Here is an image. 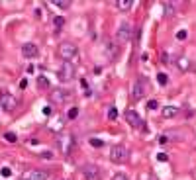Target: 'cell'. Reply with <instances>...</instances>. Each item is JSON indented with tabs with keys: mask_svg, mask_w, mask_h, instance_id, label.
I'll list each match as a JSON object with an SVG mask.
<instances>
[{
	"mask_svg": "<svg viewBox=\"0 0 196 180\" xmlns=\"http://www.w3.org/2000/svg\"><path fill=\"white\" fill-rule=\"evenodd\" d=\"M110 161L114 164H126L129 161V149L126 145H114L110 149Z\"/></svg>",
	"mask_w": 196,
	"mask_h": 180,
	"instance_id": "cell-1",
	"label": "cell"
},
{
	"mask_svg": "<svg viewBox=\"0 0 196 180\" xmlns=\"http://www.w3.org/2000/svg\"><path fill=\"white\" fill-rule=\"evenodd\" d=\"M147 92H149V82H147V78H145V76H139V78L133 82V86H132V98L137 102V100H141V98L147 96Z\"/></svg>",
	"mask_w": 196,
	"mask_h": 180,
	"instance_id": "cell-2",
	"label": "cell"
},
{
	"mask_svg": "<svg viewBox=\"0 0 196 180\" xmlns=\"http://www.w3.org/2000/svg\"><path fill=\"white\" fill-rule=\"evenodd\" d=\"M57 53H59V57L63 59V63H71L78 55V49H77V45H73V43H61Z\"/></svg>",
	"mask_w": 196,
	"mask_h": 180,
	"instance_id": "cell-3",
	"label": "cell"
},
{
	"mask_svg": "<svg viewBox=\"0 0 196 180\" xmlns=\"http://www.w3.org/2000/svg\"><path fill=\"white\" fill-rule=\"evenodd\" d=\"M83 176H84V180H100L102 178V170H100V167H96V164L88 163V164L83 167Z\"/></svg>",
	"mask_w": 196,
	"mask_h": 180,
	"instance_id": "cell-4",
	"label": "cell"
},
{
	"mask_svg": "<svg viewBox=\"0 0 196 180\" xmlns=\"http://www.w3.org/2000/svg\"><path fill=\"white\" fill-rule=\"evenodd\" d=\"M47 178H49V172L41 168H30L22 174V180H47Z\"/></svg>",
	"mask_w": 196,
	"mask_h": 180,
	"instance_id": "cell-5",
	"label": "cell"
},
{
	"mask_svg": "<svg viewBox=\"0 0 196 180\" xmlns=\"http://www.w3.org/2000/svg\"><path fill=\"white\" fill-rule=\"evenodd\" d=\"M73 76H75V65L73 63H63L61 69H59V80L69 82Z\"/></svg>",
	"mask_w": 196,
	"mask_h": 180,
	"instance_id": "cell-6",
	"label": "cell"
},
{
	"mask_svg": "<svg viewBox=\"0 0 196 180\" xmlns=\"http://www.w3.org/2000/svg\"><path fill=\"white\" fill-rule=\"evenodd\" d=\"M0 106H2L6 112H12V110H16V108H18V98L4 92V94L0 96Z\"/></svg>",
	"mask_w": 196,
	"mask_h": 180,
	"instance_id": "cell-7",
	"label": "cell"
},
{
	"mask_svg": "<svg viewBox=\"0 0 196 180\" xmlns=\"http://www.w3.org/2000/svg\"><path fill=\"white\" fill-rule=\"evenodd\" d=\"M71 98H73V92L65 90V88H57L55 92H51V100L57 104H67Z\"/></svg>",
	"mask_w": 196,
	"mask_h": 180,
	"instance_id": "cell-8",
	"label": "cell"
},
{
	"mask_svg": "<svg viewBox=\"0 0 196 180\" xmlns=\"http://www.w3.org/2000/svg\"><path fill=\"white\" fill-rule=\"evenodd\" d=\"M129 37H132V24L124 22V24L118 27V32H116V39H118L120 43H124V41H128Z\"/></svg>",
	"mask_w": 196,
	"mask_h": 180,
	"instance_id": "cell-9",
	"label": "cell"
},
{
	"mask_svg": "<svg viewBox=\"0 0 196 180\" xmlns=\"http://www.w3.org/2000/svg\"><path fill=\"white\" fill-rule=\"evenodd\" d=\"M59 147H61L63 155H69L73 151V147H75V137H73V135H63V137H59Z\"/></svg>",
	"mask_w": 196,
	"mask_h": 180,
	"instance_id": "cell-10",
	"label": "cell"
},
{
	"mask_svg": "<svg viewBox=\"0 0 196 180\" xmlns=\"http://www.w3.org/2000/svg\"><path fill=\"white\" fill-rule=\"evenodd\" d=\"M126 121H128L132 127H137V129L143 127V119H141V116H139L135 110H128V112H126Z\"/></svg>",
	"mask_w": 196,
	"mask_h": 180,
	"instance_id": "cell-11",
	"label": "cell"
},
{
	"mask_svg": "<svg viewBox=\"0 0 196 180\" xmlns=\"http://www.w3.org/2000/svg\"><path fill=\"white\" fill-rule=\"evenodd\" d=\"M22 55L28 57V59H33V57L39 55V49H38L35 43H24V45H22Z\"/></svg>",
	"mask_w": 196,
	"mask_h": 180,
	"instance_id": "cell-12",
	"label": "cell"
},
{
	"mask_svg": "<svg viewBox=\"0 0 196 180\" xmlns=\"http://www.w3.org/2000/svg\"><path fill=\"white\" fill-rule=\"evenodd\" d=\"M104 51H106V57H108V59H110V61H114L116 57H118V45H116L114 41H106Z\"/></svg>",
	"mask_w": 196,
	"mask_h": 180,
	"instance_id": "cell-13",
	"label": "cell"
},
{
	"mask_svg": "<svg viewBox=\"0 0 196 180\" xmlns=\"http://www.w3.org/2000/svg\"><path fill=\"white\" fill-rule=\"evenodd\" d=\"M178 114V108L177 106H165L163 110H161V116L165 118V119H171V118H175Z\"/></svg>",
	"mask_w": 196,
	"mask_h": 180,
	"instance_id": "cell-14",
	"label": "cell"
},
{
	"mask_svg": "<svg viewBox=\"0 0 196 180\" xmlns=\"http://www.w3.org/2000/svg\"><path fill=\"white\" fill-rule=\"evenodd\" d=\"M114 6H116V8H118L120 12H128V10H132L133 2H132V0H116Z\"/></svg>",
	"mask_w": 196,
	"mask_h": 180,
	"instance_id": "cell-15",
	"label": "cell"
},
{
	"mask_svg": "<svg viewBox=\"0 0 196 180\" xmlns=\"http://www.w3.org/2000/svg\"><path fill=\"white\" fill-rule=\"evenodd\" d=\"M163 10L167 16H175V4L173 2H163Z\"/></svg>",
	"mask_w": 196,
	"mask_h": 180,
	"instance_id": "cell-16",
	"label": "cell"
},
{
	"mask_svg": "<svg viewBox=\"0 0 196 180\" xmlns=\"http://www.w3.org/2000/svg\"><path fill=\"white\" fill-rule=\"evenodd\" d=\"M53 26H55L57 32H61V27L65 26V18H63V16H55V18H53Z\"/></svg>",
	"mask_w": 196,
	"mask_h": 180,
	"instance_id": "cell-17",
	"label": "cell"
},
{
	"mask_svg": "<svg viewBox=\"0 0 196 180\" xmlns=\"http://www.w3.org/2000/svg\"><path fill=\"white\" fill-rule=\"evenodd\" d=\"M177 65H178V69H180V71H188V67H190V63H188V59H184V57H180Z\"/></svg>",
	"mask_w": 196,
	"mask_h": 180,
	"instance_id": "cell-18",
	"label": "cell"
},
{
	"mask_svg": "<svg viewBox=\"0 0 196 180\" xmlns=\"http://www.w3.org/2000/svg\"><path fill=\"white\" fill-rule=\"evenodd\" d=\"M38 86H39V88H43V90H47L49 88V80H47L45 76H38Z\"/></svg>",
	"mask_w": 196,
	"mask_h": 180,
	"instance_id": "cell-19",
	"label": "cell"
},
{
	"mask_svg": "<svg viewBox=\"0 0 196 180\" xmlns=\"http://www.w3.org/2000/svg\"><path fill=\"white\" fill-rule=\"evenodd\" d=\"M77 116H78V108H77V106L69 108V112H67V118H69V119H75Z\"/></svg>",
	"mask_w": 196,
	"mask_h": 180,
	"instance_id": "cell-20",
	"label": "cell"
},
{
	"mask_svg": "<svg viewBox=\"0 0 196 180\" xmlns=\"http://www.w3.org/2000/svg\"><path fill=\"white\" fill-rule=\"evenodd\" d=\"M88 143L92 147H96V149H100V147H104V141L102 139H96V137H92V139H88Z\"/></svg>",
	"mask_w": 196,
	"mask_h": 180,
	"instance_id": "cell-21",
	"label": "cell"
},
{
	"mask_svg": "<svg viewBox=\"0 0 196 180\" xmlns=\"http://www.w3.org/2000/svg\"><path fill=\"white\" fill-rule=\"evenodd\" d=\"M157 82L161 84V86H165L167 82H169V76H167L165 73H159V75H157Z\"/></svg>",
	"mask_w": 196,
	"mask_h": 180,
	"instance_id": "cell-22",
	"label": "cell"
},
{
	"mask_svg": "<svg viewBox=\"0 0 196 180\" xmlns=\"http://www.w3.org/2000/svg\"><path fill=\"white\" fill-rule=\"evenodd\" d=\"M4 139L8 141V143H16L18 141V137H16V133H12V131H8V133H4Z\"/></svg>",
	"mask_w": 196,
	"mask_h": 180,
	"instance_id": "cell-23",
	"label": "cell"
},
{
	"mask_svg": "<svg viewBox=\"0 0 196 180\" xmlns=\"http://www.w3.org/2000/svg\"><path fill=\"white\" fill-rule=\"evenodd\" d=\"M0 174H2L4 178H8V176H12V170H10V167H2V168H0Z\"/></svg>",
	"mask_w": 196,
	"mask_h": 180,
	"instance_id": "cell-24",
	"label": "cell"
},
{
	"mask_svg": "<svg viewBox=\"0 0 196 180\" xmlns=\"http://www.w3.org/2000/svg\"><path fill=\"white\" fill-rule=\"evenodd\" d=\"M39 157H41V159H45V161H53V153H51V151H43Z\"/></svg>",
	"mask_w": 196,
	"mask_h": 180,
	"instance_id": "cell-25",
	"label": "cell"
},
{
	"mask_svg": "<svg viewBox=\"0 0 196 180\" xmlns=\"http://www.w3.org/2000/svg\"><path fill=\"white\" fill-rule=\"evenodd\" d=\"M108 118L116 119V118H118V110H116V108H110V110H108Z\"/></svg>",
	"mask_w": 196,
	"mask_h": 180,
	"instance_id": "cell-26",
	"label": "cell"
},
{
	"mask_svg": "<svg viewBox=\"0 0 196 180\" xmlns=\"http://www.w3.org/2000/svg\"><path fill=\"white\" fill-rule=\"evenodd\" d=\"M157 106H159V102H157V100H149L147 110H157Z\"/></svg>",
	"mask_w": 196,
	"mask_h": 180,
	"instance_id": "cell-27",
	"label": "cell"
},
{
	"mask_svg": "<svg viewBox=\"0 0 196 180\" xmlns=\"http://www.w3.org/2000/svg\"><path fill=\"white\" fill-rule=\"evenodd\" d=\"M53 6H57V8H63V10H67L71 4H69V2H53Z\"/></svg>",
	"mask_w": 196,
	"mask_h": 180,
	"instance_id": "cell-28",
	"label": "cell"
},
{
	"mask_svg": "<svg viewBox=\"0 0 196 180\" xmlns=\"http://www.w3.org/2000/svg\"><path fill=\"white\" fill-rule=\"evenodd\" d=\"M112 180H128V176H126V174H120V172H118V174H114Z\"/></svg>",
	"mask_w": 196,
	"mask_h": 180,
	"instance_id": "cell-29",
	"label": "cell"
},
{
	"mask_svg": "<svg viewBox=\"0 0 196 180\" xmlns=\"http://www.w3.org/2000/svg\"><path fill=\"white\" fill-rule=\"evenodd\" d=\"M157 159L163 163V161H167V159H169V157H167V153H157Z\"/></svg>",
	"mask_w": 196,
	"mask_h": 180,
	"instance_id": "cell-30",
	"label": "cell"
},
{
	"mask_svg": "<svg viewBox=\"0 0 196 180\" xmlns=\"http://www.w3.org/2000/svg\"><path fill=\"white\" fill-rule=\"evenodd\" d=\"M186 35H188V33L183 30V32H178V33H177V39H186Z\"/></svg>",
	"mask_w": 196,
	"mask_h": 180,
	"instance_id": "cell-31",
	"label": "cell"
},
{
	"mask_svg": "<svg viewBox=\"0 0 196 180\" xmlns=\"http://www.w3.org/2000/svg\"><path fill=\"white\" fill-rule=\"evenodd\" d=\"M161 59H163V61H161V63H165V65H167V63H171V61H169V55H165V53H163V55H161Z\"/></svg>",
	"mask_w": 196,
	"mask_h": 180,
	"instance_id": "cell-32",
	"label": "cell"
},
{
	"mask_svg": "<svg viewBox=\"0 0 196 180\" xmlns=\"http://www.w3.org/2000/svg\"><path fill=\"white\" fill-rule=\"evenodd\" d=\"M43 114H45V116H51V108H43Z\"/></svg>",
	"mask_w": 196,
	"mask_h": 180,
	"instance_id": "cell-33",
	"label": "cell"
},
{
	"mask_svg": "<svg viewBox=\"0 0 196 180\" xmlns=\"http://www.w3.org/2000/svg\"><path fill=\"white\" fill-rule=\"evenodd\" d=\"M26 86H28V80H26V78H24V80H22V82H20V88H26Z\"/></svg>",
	"mask_w": 196,
	"mask_h": 180,
	"instance_id": "cell-34",
	"label": "cell"
}]
</instances>
